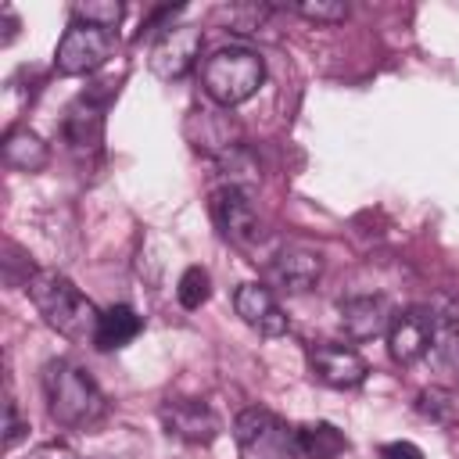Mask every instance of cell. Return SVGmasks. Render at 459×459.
Returning <instances> with one entry per match:
<instances>
[{
	"label": "cell",
	"instance_id": "cell-1",
	"mask_svg": "<svg viewBox=\"0 0 459 459\" xmlns=\"http://www.w3.org/2000/svg\"><path fill=\"white\" fill-rule=\"evenodd\" d=\"M25 294L32 298L36 312L47 319L50 330H57L68 341H79V344L90 341L93 344L100 312H97V305L65 273H57V269H36L25 280Z\"/></svg>",
	"mask_w": 459,
	"mask_h": 459
},
{
	"label": "cell",
	"instance_id": "cell-2",
	"mask_svg": "<svg viewBox=\"0 0 459 459\" xmlns=\"http://www.w3.org/2000/svg\"><path fill=\"white\" fill-rule=\"evenodd\" d=\"M43 394H47V412L57 427L68 430H90L104 420L108 398L93 384L86 369H79L68 359H54L43 369Z\"/></svg>",
	"mask_w": 459,
	"mask_h": 459
},
{
	"label": "cell",
	"instance_id": "cell-3",
	"mask_svg": "<svg viewBox=\"0 0 459 459\" xmlns=\"http://www.w3.org/2000/svg\"><path fill=\"white\" fill-rule=\"evenodd\" d=\"M265 65L251 47H219L201 65V86L219 108H237L258 93Z\"/></svg>",
	"mask_w": 459,
	"mask_h": 459
},
{
	"label": "cell",
	"instance_id": "cell-4",
	"mask_svg": "<svg viewBox=\"0 0 459 459\" xmlns=\"http://www.w3.org/2000/svg\"><path fill=\"white\" fill-rule=\"evenodd\" d=\"M233 441L240 459H298V430L269 409H244L233 420Z\"/></svg>",
	"mask_w": 459,
	"mask_h": 459
},
{
	"label": "cell",
	"instance_id": "cell-5",
	"mask_svg": "<svg viewBox=\"0 0 459 459\" xmlns=\"http://www.w3.org/2000/svg\"><path fill=\"white\" fill-rule=\"evenodd\" d=\"M115 50V36L108 29L86 25V22H72L65 29V36L57 39L54 50V65L61 75H90L97 72Z\"/></svg>",
	"mask_w": 459,
	"mask_h": 459
},
{
	"label": "cell",
	"instance_id": "cell-6",
	"mask_svg": "<svg viewBox=\"0 0 459 459\" xmlns=\"http://www.w3.org/2000/svg\"><path fill=\"white\" fill-rule=\"evenodd\" d=\"M201 43H204V32L197 25H165L151 47V72L165 82L172 79H183L194 65H197V54H201Z\"/></svg>",
	"mask_w": 459,
	"mask_h": 459
},
{
	"label": "cell",
	"instance_id": "cell-7",
	"mask_svg": "<svg viewBox=\"0 0 459 459\" xmlns=\"http://www.w3.org/2000/svg\"><path fill=\"white\" fill-rule=\"evenodd\" d=\"M212 215L215 226L222 230L226 240H233L237 247H251L262 240V219L251 204V197L237 186H222L212 194Z\"/></svg>",
	"mask_w": 459,
	"mask_h": 459
},
{
	"label": "cell",
	"instance_id": "cell-8",
	"mask_svg": "<svg viewBox=\"0 0 459 459\" xmlns=\"http://www.w3.org/2000/svg\"><path fill=\"white\" fill-rule=\"evenodd\" d=\"M387 348H391V359L402 366L420 362L434 348V316L427 308L394 312V319L387 326Z\"/></svg>",
	"mask_w": 459,
	"mask_h": 459
},
{
	"label": "cell",
	"instance_id": "cell-9",
	"mask_svg": "<svg viewBox=\"0 0 459 459\" xmlns=\"http://www.w3.org/2000/svg\"><path fill=\"white\" fill-rule=\"evenodd\" d=\"M158 412H161L165 430L190 445H208L219 434V416L197 398H169V402H161Z\"/></svg>",
	"mask_w": 459,
	"mask_h": 459
},
{
	"label": "cell",
	"instance_id": "cell-10",
	"mask_svg": "<svg viewBox=\"0 0 459 459\" xmlns=\"http://www.w3.org/2000/svg\"><path fill=\"white\" fill-rule=\"evenodd\" d=\"M308 366L312 373L330 384V387H359L366 380V359L355 351V348H344V344H312L308 348Z\"/></svg>",
	"mask_w": 459,
	"mask_h": 459
},
{
	"label": "cell",
	"instance_id": "cell-11",
	"mask_svg": "<svg viewBox=\"0 0 459 459\" xmlns=\"http://www.w3.org/2000/svg\"><path fill=\"white\" fill-rule=\"evenodd\" d=\"M233 308H237V316H240L255 333H262V337H280V333H287V316H283V308L276 305L273 290L262 287V283H240L237 294H233Z\"/></svg>",
	"mask_w": 459,
	"mask_h": 459
},
{
	"label": "cell",
	"instance_id": "cell-12",
	"mask_svg": "<svg viewBox=\"0 0 459 459\" xmlns=\"http://www.w3.org/2000/svg\"><path fill=\"white\" fill-rule=\"evenodd\" d=\"M341 312V330L351 337V341H369L377 333H384L394 319L391 305L377 294H355V298H344L337 305Z\"/></svg>",
	"mask_w": 459,
	"mask_h": 459
},
{
	"label": "cell",
	"instance_id": "cell-13",
	"mask_svg": "<svg viewBox=\"0 0 459 459\" xmlns=\"http://www.w3.org/2000/svg\"><path fill=\"white\" fill-rule=\"evenodd\" d=\"M319 273H323L319 255H312V251H305V247H283V251H276L273 262H269V283L280 287V290H287V294L308 290V287L319 280Z\"/></svg>",
	"mask_w": 459,
	"mask_h": 459
},
{
	"label": "cell",
	"instance_id": "cell-14",
	"mask_svg": "<svg viewBox=\"0 0 459 459\" xmlns=\"http://www.w3.org/2000/svg\"><path fill=\"white\" fill-rule=\"evenodd\" d=\"M140 316L129 308V305H111L100 312V323H97V337L93 344L100 351H115V348H126L136 333H140Z\"/></svg>",
	"mask_w": 459,
	"mask_h": 459
},
{
	"label": "cell",
	"instance_id": "cell-15",
	"mask_svg": "<svg viewBox=\"0 0 459 459\" xmlns=\"http://www.w3.org/2000/svg\"><path fill=\"white\" fill-rule=\"evenodd\" d=\"M298 448L305 459H341L348 452V437L333 423L316 420V423L298 427Z\"/></svg>",
	"mask_w": 459,
	"mask_h": 459
},
{
	"label": "cell",
	"instance_id": "cell-16",
	"mask_svg": "<svg viewBox=\"0 0 459 459\" xmlns=\"http://www.w3.org/2000/svg\"><path fill=\"white\" fill-rule=\"evenodd\" d=\"M47 158H50V151H47V143L32 129H11L4 136V161L11 169H18V172H39L47 165Z\"/></svg>",
	"mask_w": 459,
	"mask_h": 459
},
{
	"label": "cell",
	"instance_id": "cell-17",
	"mask_svg": "<svg viewBox=\"0 0 459 459\" xmlns=\"http://www.w3.org/2000/svg\"><path fill=\"white\" fill-rule=\"evenodd\" d=\"M65 133H68V140H72V147H97L100 143V133H104V115H100V108L93 104V100H79V104H72V111H68V118H65Z\"/></svg>",
	"mask_w": 459,
	"mask_h": 459
},
{
	"label": "cell",
	"instance_id": "cell-18",
	"mask_svg": "<svg viewBox=\"0 0 459 459\" xmlns=\"http://www.w3.org/2000/svg\"><path fill=\"white\" fill-rule=\"evenodd\" d=\"M416 409L437 427H455L459 423V391L455 387H427V391H420Z\"/></svg>",
	"mask_w": 459,
	"mask_h": 459
},
{
	"label": "cell",
	"instance_id": "cell-19",
	"mask_svg": "<svg viewBox=\"0 0 459 459\" xmlns=\"http://www.w3.org/2000/svg\"><path fill=\"white\" fill-rule=\"evenodd\" d=\"M269 11H273V4H226L215 14L230 32H258V25L269 18Z\"/></svg>",
	"mask_w": 459,
	"mask_h": 459
},
{
	"label": "cell",
	"instance_id": "cell-20",
	"mask_svg": "<svg viewBox=\"0 0 459 459\" xmlns=\"http://www.w3.org/2000/svg\"><path fill=\"white\" fill-rule=\"evenodd\" d=\"M72 14H75V22H86V25H97V29H108L111 32L122 22L126 7L118 0H86V4H75Z\"/></svg>",
	"mask_w": 459,
	"mask_h": 459
},
{
	"label": "cell",
	"instance_id": "cell-21",
	"mask_svg": "<svg viewBox=\"0 0 459 459\" xmlns=\"http://www.w3.org/2000/svg\"><path fill=\"white\" fill-rule=\"evenodd\" d=\"M208 294H212V280H208V273H204L201 265H190V269L179 276V287H176L179 305H183V308H201V305L208 301Z\"/></svg>",
	"mask_w": 459,
	"mask_h": 459
},
{
	"label": "cell",
	"instance_id": "cell-22",
	"mask_svg": "<svg viewBox=\"0 0 459 459\" xmlns=\"http://www.w3.org/2000/svg\"><path fill=\"white\" fill-rule=\"evenodd\" d=\"M294 11L308 22H323V25H337L348 18V4L344 0H301L294 4Z\"/></svg>",
	"mask_w": 459,
	"mask_h": 459
},
{
	"label": "cell",
	"instance_id": "cell-23",
	"mask_svg": "<svg viewBox=\"0 0 459 459\" xmlns=\"http://www.w3.org/2000/svg\"><path fill=\"white\" fill-rule=\"evenodd\" d=\"M4 412H7V427H4V445H7V448H14V445H18L22 437H25V430H29V427L22 423V416H18V405H14V402H7V405H4Z\"/></svg>",
	"mask_w": 459,
	"mask_h": 459
},
{
	"label": "cell",
	"instance_id": "cell-24",
	"mask_svg": "<svg viewBox=\"0 0 459 459\" xmlns=\"http://www.w3.org/2000/svg\"><path fill=\"white\" fill-rule=\"evenodd\" d=\"M25 459H79V455H75V448L65 445V441H47V445L32 448Z\"/></svg>",
	"mask_w": 459,
	"mask_h": 459
},
{
	"label": "cell",
	"instance_id": "cell-25",
	"mask_svg": "<svg viewBox=\"0 0 459 459\" xmlns=\"http://www.w3.org/2000/svg\"><path fill=\"white\" fill-rule=\"evenodd\" d=\"M377 459H423V452L412 441H387Z\"/></svg>",
	"mask_w": 459,
	"mask_h": 459
}]
</instances>
